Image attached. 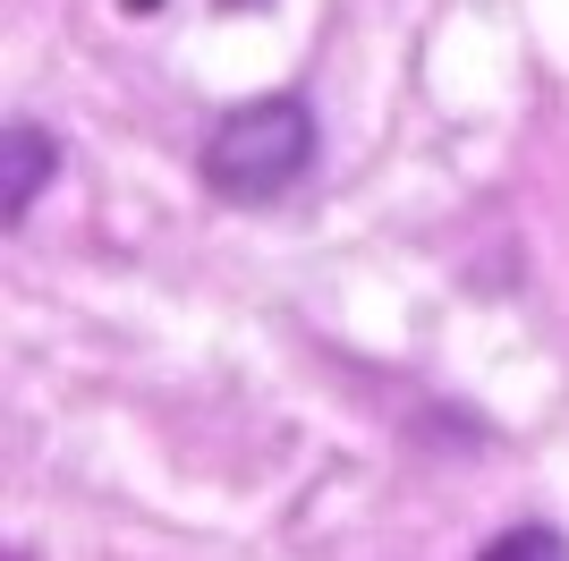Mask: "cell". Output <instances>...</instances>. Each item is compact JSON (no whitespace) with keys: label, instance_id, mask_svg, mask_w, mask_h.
I'll use <instances>...</instances> for the list:
<instances>
[{"label":"cell","instance_id":"5b68a950","mask_svg":"<svg viewBox=\"0 0 569 561\" xmlns=\"http://www.w3.org/2000/svg\"><path fill=\"white\" fill-rule=\"evenodd\" d=\"M128 9H137V18H144V9H153V0H128Z\"/></svg>","mask_w":569,"mask_h":561},{"label":"cell","instance_id":"277c9868","mask_svg":"<svg viewBox=\"0 0 569 561\" xmlns=\"http://www.w3.org/2000/svg\"><path fill=\"white\" fill-rule=\"evenodd\" d=\"M221 9H256V0H221Z\"/></svg>","mask_w":569,"mask_h":561},{"label":"cell","instance_id":"3957f363","mask_svg":"<svg viewBox=\"0 0 569 561\" xmlns=\"http://www.w3.org/2000/svg\"><path fill=\"white\" fill-rule=\"evenodd\" d=\"M476 561H569V537H561V528H545V519H527V528H501Z\"/></svg>","mask_w":569,"mask_h":561},{"label":"cell","instance_id":"7a4b0ae2","mask_svg":"<svg viewBox=\"0 0 569 561\" xmlns=\"http://www.w3.org/2000/svg\"><path fill=\"white\" fill-rule=\"evenodd\" d=\"M0 154H9V179H0V222H26V213H34V196L51 187V163H60V145H51L34 119H9Z\"/></svg>","mask_w":569,"mask_h":561},{"label":"cell","instance_id":"6da1fadb","mask_svg":"<svg viewBox=\"0 0 569 561\" xmlns=\"http://www.w3.org/2000/svg\"><path fill=\"white\" fill-rule=\"evenodd\" d=\"M315 170V111L298 94H256L213 119L204 137V187L221 205H281Z\"/></svg>","mask_w":569,"mask_h":561}]
</instances>
